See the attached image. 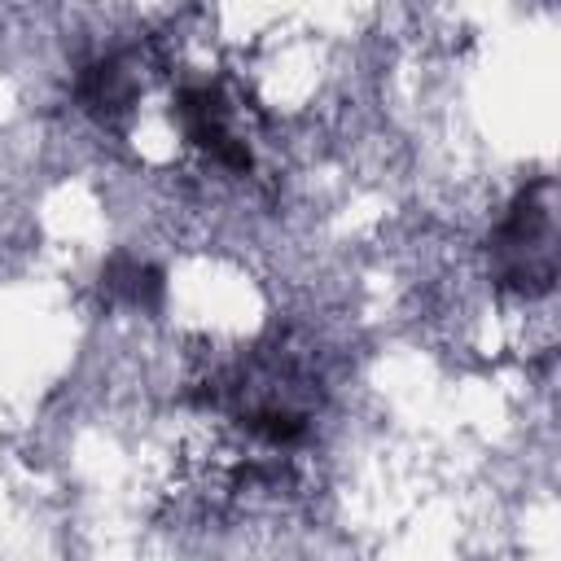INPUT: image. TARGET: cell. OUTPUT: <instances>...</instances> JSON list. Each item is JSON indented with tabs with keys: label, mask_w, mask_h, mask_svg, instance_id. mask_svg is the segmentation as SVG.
Returning a JSON list of instances; mask_svg holds the SVG:
<instances>
[{
	"label": "cell",
	"mask_w": 561,
	"mask_h": 561,
	"mask_svg": "<svg viewBox=\"0 0 561 561\" xmlns=\"http://www.w3.org/2000/svg\"><path fill=\"white\" fill-rule=\"evenodd\" d=\"M495 259H500V276L508 285H548L552 280V206L539 202L535 193H522L517 206L508 210V219L495 232Z\"/></svg>",
	"instance_id": "cell-1"
},
{
	"label": "cell",
	"mask_w": 561,
	"mask_h": 561,
	"mask_svg": "<svg viewBox=\"0 0 561 561\" xmlns=\"http://www.w3.org/2000/svg\"><path fill=\"white\" fill-rule=\"evenodd\" d=\"M175 118L184 127V136L206 149L215 162L232 167V171H250V149L245 140H237V131L228 127V105H224V92L210 88V83H193L175 96Z\"/></svg>",
	"instance_id": "cell-2"
},
{
	"label": "cell",
	"mask_w": 561,
	"mask_h": 561,
	"mask_svg": "<svg viewBox=\"0 0 561 561\" xmlns=\"http://www.w3.org/2000/svg\"><path fill=\"white\" fill-rule=\"evenodd\" d=\"M79 101H83L88 114H101V118L123 114L136 101V70L123 57L92 61L83 70V79H79Z\"/></svg>",
	"instance_id": "cell-3"
},
{
	"label": "cell",
	"mask_w": 561,
	"mask_h": 561,
	"mask_svg": "<svg viewBox=\"0 0 561 561\" xmlns=\"http://www.w3.org/2000/svg\"><path fill=\"white\" fill-rule=\"evenodd\" d=\"M105 285L114 294H123L127 302H136V307H153L158 294H162V276L149 263H136V259H114L105 267Z\"/></svg>",
	"instance_id": "cell-4"
}]
</instances>
